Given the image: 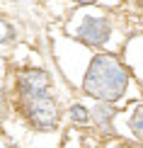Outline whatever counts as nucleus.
Instances as JSON below:
<instances>
[{"label":"nucleus","mask_w":143,"mask_h":148,"mask_svg":"<svg viewBox=\"0 0 143 148\" xmlns=\"http://www.w3.org/2000/svg\"><path fill=\"white\" fill-rule=\"evenodd\" d=\"M20 112L27 119V124L36 131H53L58 126V102L53 100L51 92L46 95H34V97H22L20 100Z\"/></svg>","instance_id":"nucleus-2"},{"label":"nucleus","mask_w":143,"mask_h":148,"mask_svg":"<svg viewBox=\"0 0 143 148\" xmlns=\"http://www.w3.org/2000/svg\"><path fill=\"white\" fill-rule=\"evenodd\" d=\"M90 119L95 121L104 134H112V131H114V126H112V124H114V107H112V104L97 102L95 107H92V112H90Z\"/></svg>","instance_id":"nucleus-5"},{"label":"nucleus","mask_w":143,"mask_h":148,"mask_svg":"<svg viewBox=\"0 0 143 148\" xmlns=\"http://www.w3.org/2000/svg\"><path fill=\"white\" fill-rule=\"evenodd\" d=\"M70 119L75 124H90V109L83 104H73L70 107Z\"/></svg>","instance_id":"nucleus-7"},{"label":"nucleus","mask_w":143,"mask_h":148,"mask_svg":"<svg viewBox=\"0 0 143 148\" xmlns=\"http://www.w3.org/2000/svg\"><path fill=\"white\" fill-rule=\"evenodd\" d=\"M75 3H95V0H75Z\"/></svg>","instance_id":"nucleus-9"},{"label":"nucleus","mask_w":143,"mask_h":148,"mask_svg":"<svg viewBox=\"0 0 143 148\" xmlns=\"http://www.w3.org/2000/svg\"><path fill=\"white\" fill-rule=\"evenodd\" d=\"M51 90V75L46 71L29 68L17 75V97H34V95H46Z\"/></svg>","instance_id":"nucleus-3"},{"label":"nucleus","mask_w":143,"mask_h":148,"mask_svg":"<svg viewBox=\"0 0 143 148\" xmlns=\"http://www.w3.org/2000/svg\"><path fill=\"white\" fill-rule=\"evenodd\" d=\"M126 88H129V71L121 66L119 58L109 56V53L92 58L83 80V90L90 97H95L102 104H114L116 100L124 97Z\"/></svg>","instance_id":"nucleus-1"},{"label":"nucleus","mask_w":143,"mask_h":148,"mask_svg":"<svg viewBox=\"0 0 143 148\" xmlns=\"http://www.w3.org/2000/svg\"><path fill=\"white\" fill-rule=\"evenodd\" d=\"M5 109H8V102H5V95H3V90H0V119L5 116Z\"/></svg>","instance_id":"nucleus-8"},{"label":"nucleus","mask_w":143,"mask_h":148,"mask_svg":"<svg viewBox=\"0 0 143 148\" xmlns=\"http://www.w3.org/2000/svg\"><path fill=\"white\" fill-rule=\"evenodd\" d=\"M129 126L133 129V138L141 141V136H143V107H141V102L136 104V109H133V119H129Z\"/></svg>","instance_id":"nucleus-6"},{"label":"nucleus","mask_w":143,"mask_h":148,"mask_svg":"<svg viewBox=\"0 0 143 148\" xmlns=\"http://www.w3.org/2000/svg\"><path fill=\"white\" fill-rule=\"evenodd\" d=\"M109 22L104 17H88L83 22V27L78 29V39L85 41V44H95V46H102L107 44L109 39Z\"/></svg>","instance_id":"nucleus-4"}]
</instances>
